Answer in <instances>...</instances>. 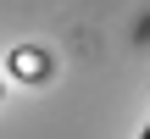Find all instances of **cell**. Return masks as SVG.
Instances as JSON below:
<instances>
[{
	"label": "cell",
	"instance_id": "obj_1",
	"mask_svg": "<svg viewBox=\"0 0 150 139\" xmlns=\"http://www.w3.org/2000/svg\"><path fill=\"white\" fill-rule=\"evenodd\" d=\"M139 139H150V123H145V128H139Z\"/></svg>",
	"mask_w": 150,
	"mask_h": 139
}]
</instances>
